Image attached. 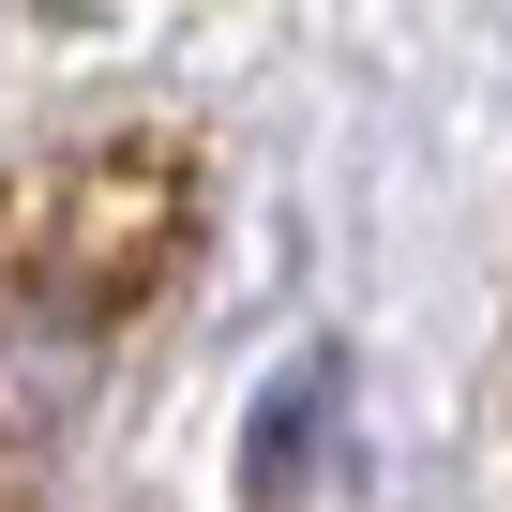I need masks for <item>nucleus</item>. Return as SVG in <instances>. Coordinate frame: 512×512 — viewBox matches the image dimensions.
<instances>
[{"label": "nucleus", "mask_w": 512, "mask_h": 512, "mask_svg": "<svg viewBox=\"0 0 512 512\" xmlns=\"http://www.w3.org/2000/svg\"><path fill=\"white\" fill-rule=\"evenodd\" d=\"M332 407H347V347H302L272 392H256V422H241V512H302V467H317Z\"/></svg>", "instance_id": "f03ea898"}, {"label": "nucleus", "mask_w": 512, "mask_h": 512, "mask_svg": "<svg viewBox=\"0 0 512 512\" xmlns=\"http://www.w3.org/2000/svg\"><path fill=\"white\" fill-rule=\"evenodd\" d=\"M16 497H31V467H16V452H0V512H16Z\"/></svg>", "instance_id": "7ed1b4c3"}, {"label": "nucleus", "mask_w": 512, "mask_h": 512, "mask_svg": "<svg viewBox=\"0 0 512 512\" xmlns=\"http://www.w3.org/2000/svg\"><path fill=\"white\" fill-rule=\"evenodd\" d=\"M196 241V181L166 151H91V166H46L16 181V211H0V287H16L31 317L61 332H106L136 317Z\"/></svg>", "instance_id": "f257e3e1"}]
</instances>
